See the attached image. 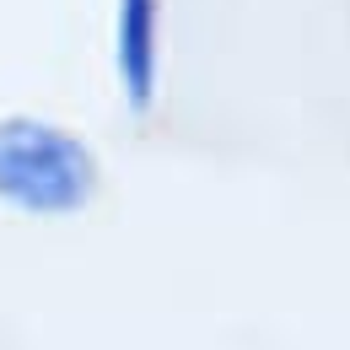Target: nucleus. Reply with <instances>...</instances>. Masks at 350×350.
Returning <instances> with one entry per match:
<instances>
[{"label":"nucleus","instance_id":"f03ea898","mask_svg":"<svg viewBox=\"0 0 350 350\" xmlns=\"http://www.w3.org/2000/svg\"><path fill=\"white\" fill-rule=\"evenodd\" d=\"M162 22H167V0H113L108 59L130 119H151L162 97Z\"/></svg>","mask_w":350,"mask_h":350},{"label":"nucleus","instance_id":"f257e3e1","mask_svg":"<svg viewBox=\"0 0 350 350\" xmlns=\"http://www.w3.org/2000/svg\"><path fill=\"white\" fill-rule=\"evenodd\" d=\"M103 189L97 146L49 113H0V205L27 221H70Z\"/></svg>","mask_w":350,"mask_h":350}]
</instances>
